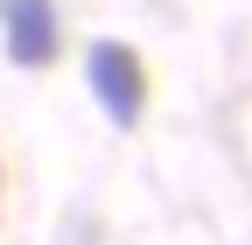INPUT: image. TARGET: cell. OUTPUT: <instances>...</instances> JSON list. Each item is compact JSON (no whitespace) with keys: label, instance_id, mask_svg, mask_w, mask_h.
Masks as SVG:
<instances>
[{"label":"cell","instance_id":"2","mask_svg":"<svg viewBox=\"0 0 252 245\" xmlns=\"http://www.w3.org/2000/svg\"><path fill=\"white\" fill-rule=\"evenodd\" d=\"M0 21H7V56H14L21 70L56 63V49H63L56 0H7V7H0Z\"/></svg>","mask_w":252,"mask_h":245},{"label":"cell","instance_id":"1","mask_svg":"<svg viewBox=\"0 0 252 245\" xmlns=\"http://www.w3.org/2000/svg\"><path fill=\"white\" fill-rule=\"evenodd\" d=\"M84 77H91V98L105 105L112 126H133V119L147 112V70H140L133 49H119V42H91Z\"/></svg>","mask_w":252,"mask_h":245}]
</instances>
